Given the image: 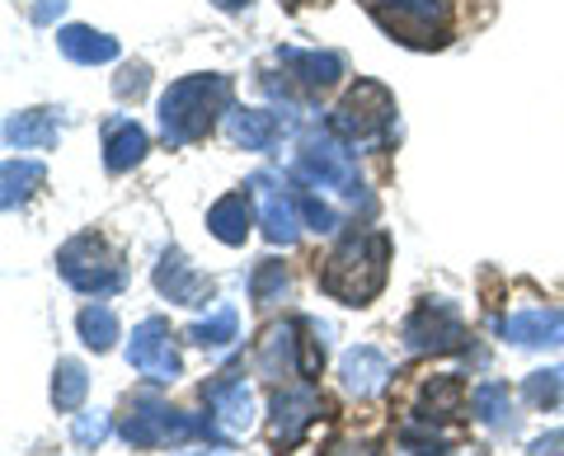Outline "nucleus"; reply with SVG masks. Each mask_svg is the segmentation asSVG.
Segmentation results:
<instances>
[{"label": "nucleus", "instance_id": "1", "mask_svg": "<svg viewBox=\"0 0 564 456\" xmlns=\"http://www.w3.org/2000/svg\"><path fill=\"white\" fill-rule=\"evenodd\" d=\"M386 264H391V240L381 231H352L325 259L321 287L344 306H372L377 292L386 287Z\"/></svg>", "mask_w": 564, "mask_h": 456}, {"label": "nucleus", "instance_id": "2", "mask_svg": "<svg viewBox=\"0 0 564 456\" xmlns=\"http://www.w3.org/2000/svg\"><path fill=\"white\" fill-rule=\"evenodd\" d=\"M231 109V76H184L161 95V132L170 146H193Z\"/></svg>", "mask_w": 564, "mask_h": 456}, {"label": "nucleus", "instance_id": "3", "mask_svg": "<svg viewBox=\"0 0 564 456\" xmlns=\"http://www.w3.org/2000/svg\"><path fill=\"white\" fill-rule=\"evenodd\" d=\"M391 122H395L391 90L377 85V80H358L339 104H334L329 132L339 137V142H348V146H377L381 137L391 132Z\"/></svg>", "mask_w": 564, "mask_h": 456}, {"label": "nucleus", "instance_id": "4", "mask_svg": "<svg viewBox=\"0 0 564 456\" xmlns=\"http://www.w3.org/2000/svg\"><path fill=\"white\" fill-rule=\"evenodd\" d=\"M296 174H302L311 188H329V193H339V198H348V203L367 198L362 180H358V165H352V155L344 151V142L329 128L302 137V146H296Z\"/></svg>", "mask_w": 564, "mask_h": 456}, {"label": "nucleus", "instance_id": "5", "mask_svg": "<svg viewBox=\"0 0 564 456\" xmlns=\"http://www.w3.org/2000/svg\"><path fill=\"white\" fill-rule=\"evenodd\" d=\"M118 433L128 447H170V443H188L193 433H217V424L212 419L198 424V419H188L184 410H170L155 395H132L128 419L118 424Z\"/></svg>", "mask_w": 564, "mask_h": 456}, {"label": "nucleus", "instance_id": "6", "mask_svg": "<svg viewBox=\"0 0 564 456\" xmlns=\"http://www.w3.org/2000/svg\"><path fill=\"white\" fill-rule=\"evenodd\" d=\"M57 269H62L66 283L76 292H85V296H109V292L122 287V259L99 236L66 240L62 254H57Z\"/></svg>", "mask_w": 564, "mask_h": 456}, {"label": "nucleus", "instance_id": "7", "mask_svg": "<svg viewBox=\"0 0 564 456\" xmlns=\"http://www.w3.org/2000/svg\"><path fill=\"white\" fill-rule=\"evenodd\" d=\"M377 24L400 43L437 47L447 29V0H372Z\"/></svg>", "mask_w": 564, "mask_h": 456}, {"label": "nucleus", "instance_id": "8", "mask_svg": "<svg viewBox=\"0 0 564 456\" xmlns=\"http://www.w3.org/2000/svg\"><path fill=\"white\" fill-rule=\"evenodd\" d=\"M128 362H132L147 381H155V386H165V381H174V377L184 372L180 348H174L170 325L161 321V315H147V321L132 329V339H128Z\"/></svg>", "mask_w": 564, "mask_h": 456}, {"label": "nucleus", "instance_id": "9", "mask_svg": "<svg viewBox=\"0 0 564 456\" xmlns=\"http://www.w3.org/2000/svg\"><path fill=\"white\" fill-rule=\"evenodd\" d=\"M466 344V325L452 302H429L404 321V348L410 354H456Z\"/></svg>", "mask_w": 564, "mask_h": 456}, {"label": "nucleus", "instance_id": "10", "mask_svg": "<svg viewBox=\"0 0 564 456\" xmlns=\"http://www.w3.org/2000/svg\"><path fill=\"white\" fill-rule=\"evenodd\" d=\"M254 193H259V213H263V236H269V245H292L296 236H302V203H296V193L282 184V174L273 170H259L254 174Z\"/></svg>", "mask_w": 564, "mask_h": 456}, {"label": "nucleus", "instance_id": "11", "mask_svg": "<svg viewBox=\"0 0 564 456\" xmlns=\"http://www.w3.org/2000/svg\"><path fill=\"white\" fill-rule=\"evenodd\" d=\"M155 292L170 296L174 306H207L212 283L203 273H193L188 254L180 250V245H170V250L161 254V264H155Z\"/></svg>", "mask_w": 564, "mask_h": 456}, {"label": "nucleus", "instance_id": "12", "mask_svg": "<svg viewBox=\"0 0 564 456\" xmlns=\"http://www.w3.org/2000/svg\"><path fill=\"white\" fill-rule=\"evenodd\" d=\"M321 414V395L311 386H288V391L273 395V443L292 447L296 437L311 428V419Z\"/></svg>", "mask_w": 564, "mask_h": 456}, {"label": "nucleus", "instance_id": "13", "mask_svg": "<svg viewBox=\"0 0 564 456\" xmlns=\"http://www.w3.org/2000/svg\"><path fill=\"white\" fill-rule=\"evenodd\" d=\"M207 400H212V424H217L221 437H240L254 428V395L245 381H217Z\"/></svg>", "mask_w": 564, "mask_h": 456}, {"label": "nucleus", "instance_id": "14", "mask_svg": "<svg viewBox=\"0 0 564 456\" xmlns=\"http://www.w3.org/2000/svg\"><path fill=\"white\" fill-rule=\"evenodd\" d=\"M259 372L263 377H306V362H302V339H296V325L282 321L273 329H263L259 339Z\"/></svg>", "mask_w": 564, "mask_h": 456}, {"label": "nucleus", "instance_id": "15", "mask_svg": "<svg viewBox=\"0 0 564 456\" xmlns=\"http://www.w3.org/2000/svg\"><path fill=\"white\" fill-rule=\"evenodd\" d=\"M499 335L518 348H551L564 344V311H513L499 321Z\"/></svg>", "mask_w": 564, "mask_h": 456}, {"label": "nucleus", "instance_id": "16", "mask_svg": "<svg viewBox=\"0 0 564 456\" xmlns=\"http://www.w3.org/2000/svg\"><path fill=\"white\" fill-rule=\"evenodd\" d=\"M147 128L132 118H109L104 122V165L109 174H128L132 165H141V155H147Z\"/></svg>", "mask_w": 564, "mask_h": 456}, {"label": "nucleus", "instance_id": "17", "mask_svg": "<svg viewBox=\"0 0 564 456\" xmlns=\"http://www.w3.org/2000/svg\"><path fill=\"white\" fill-rule=\"evenodd\" d=\"M339 377H344V386H348V395H358V400H367V395H377L386 381H391V362H386V354L381 348H348L344 354V362H339Z\"/></svg>", "mask_w": 564, "mask_h": 456}, {"label": "nucleus", "instance_id": "18", "mask_svg": "<svg viewBox=\"0 0 564 456\" xmlns=\"http://www.w3.org/2000/svg\"><path fill=\"white\" fill-rule=\"evenodd\" d=\"M273 57L288 66L292 80H302L306 90H329L344 76V57L339 52H302V47H278Z\"/></svg>", "mask_w": 564, "mask_h": 456}, {"label": "nucleus", "instance_id": "19", "mask_svg": "<svg viewBox=\"0 0 564 456\" xmlns=\"http://www.w3.org/2000/svg\"><path fill=\"white\" fill-rule=\"evenodd\" d=\"M57 137H62V122L47 109H24V113L6 118V146L10 151H47V146H57Z\"/></svg>", "mask_w": 564, "mask_h": 456}, {"label": "nucleus", "instance_id": "20", "mask_svg": "<svg viewBox=\"0 0 564 456\" xmlns=\"http://www.w3.org/2000/svg\"><path fill=\"white\" fill-rule=\"evenodd\" d=\"M226 132H231V142L245 151H273L282 137V118L269 109H236L226 118Z\"/></svg>", "mask_w": 564, "mask_h": 456}, {"label": "nucleus", "instance_id": "21", "mask_svg": "<svg viewBox=\"0 0 564 456\" xmlns=\"http://www.w3.org/2000/svg\"><path fill=\"white\" fill-rule=\"evenodd\" d=\"M57 47H62V57L80 62V66H99V62L118 57V39H109V33H99V29H85V24H66L57 33Z\"/></svg>", "mask_w": 564, "mask_h": 456}, {"label": "nucleus", "instance_id": "22", "mask_svg": "<svg viewBox=\"0 0 564 456\" xmlns=\"http://www.w3.org/2000/svg\"><path fill=\"white\" fill-rule=\"evenodd\" d=\"M250 221H254L250 198H245V193H226L221 203H212L207 231L217 236L221 245H245V236H250Z\"/></svg>", "mask_w": 564, "mask_h": 456}, {"label": "nucleus", "instance_id": "23", "mask_svg": "<svg viewBox=\"0 0 564 456\" xmlns=\"http://www.w3.org/2000/svg\"><path fill=\"white\" fill-rule=\"evenodd\" d=\"M43 180H47V170L39 161H6V170H0V207L14 213L20 203L33 198V188H39Z\"/></svg>", "mask_w": 564, "mask_h": 456}, {"label": "nucleus", "instance_id": "24", "mask_svg": "<svg viewBox=\"0 0 564 456\" xmlns=\"http://www.w3.org/2000/svg\"><path fill=\"white\" fill-rule=\"evenodd\" d=\"M470 405H475V414H480L485 428H508L513 424V395H508L503 381H480L475 386V395H470Z\"/></svg>", "mask_w": 564, "mask_h": 456}, {"label": "nucleus", "instance_id": "25", "mask_svg": "<svg viewBox=\"0 0 564 456\" xmlns=\"http://www.w3.org/2000/svg\"><path fill=\"white\" fill-rule=\"evenodd\" d=\"M85 391H90V372L76 358H62L57 372H52V405L57 410H80Z\"/></svg>", "mask_w": 564, "mask_h": 456}, {"label": "nucleus", "instance_id": "26", "mask_svg": "<svg viewBox=\"0 0 564 456\" xmlns=\"http://www.w3.org/2000/svg\"><path fill=\"white\" fill-rule=\"evenodd\" d=\"M240 335V315H236V306H217L207 315V321H198V325H188V339L198 344V348H226Z\"/></svg>", "mask_w": 564, "mask_h": 456}, {"label": "nucleus", "instance_id": "27", "mask_svg": "<svg viewBox=\"0 0 564 456\" xmlns=\"http://www.w3.org/2000/svg\"><path fill=\"white\" fill-rule=\"evenodd\" d=\"M76 329H80L85 348H95V354H109V348L118 344V315L109 306H85Z\"/></svg>", "mask_w": 564, "mask_h": 456}, {"label": "nucleus", "instance_id": "28", "mask_svg": "<svg viewBox=\"0 0 564 456\" xmlns=\"http://www.w3.org/2000/svg\"><path fill=\"white\" fill-rule=\"evenodd\" d=\"M522 400L536 410H555L564 405V367H551V372H532L522 386Z\"/></svg>", "mask_w": 564, "mask_h": 456}, {"label": "nucleus", "instance_id": "29", "mask_svg": "<svg viewBox=\"0 0 564 456\" xmlns=\"http://www.w3.org/2000/svg\"><path fill=\"white\" fill-rule=\"evenodd\" d=\"M282 292H288V269H282L278 259H263V264L250 273V296H254V306H273Z\"/></svg>", "mask_w": 564, "mask_h": 456}, {"label": "nucleus", "instance_id": "30", "mask_svg": "<svg viewBox=\"0 0 564 456\" xmlns=\"http://www.w3.org/2000/svg\"><path fill=\"white\" fill-rule=\"evenodd\" d=\"M423 410L437 414V419L456 414V410H462V381H456V377H437L429 391H423Z\"/></svg>", "mask_w": 564, "mask_h": 456}, {"label": "nucleus", "instance_id": "31", "mask_svg": "<svg viewBox=\"0 0 564 456\" xmlns=\"http://www.w3.org/2000/svg\"><path fill=\"white\" fill-rule=\"evenodd\" d=\"M296 203H302V221L311 226V231H321V236H329L334 231V226H339V217H334V207L329 203H321V198H315V193H296Z\"/></svg>", "mask_w": 564, "mask_h": 456}, {"label": "nucleus", "instance_id": "32", "mask_svg": "<svg viewBox=\"0 0 564 456\" xmlns=\"http://www.w3.org/2000/svg\"><path fill=\"white\" fill-rule=\"evenodd\" d=\"M70 437H76V447H99L104 437H109V414H104V410L80 414L76 428H70Z\"/></svg>", "mask_w": 564, "mask_h": 456}, {"label": "nucleus", "instance_id": "33", "mask_svg": "<svg viewBox=\"0 0 564 456\" xmlns=\"http://www.w3.org/2000/svg\"><path fill=\"white\" fill-rule=\"evenodd\" d=\"M147 66H141V62H132V66H122V72H118V80H113V95L118 99H137L141 90H147Z\"/></svg>", "mask_w": 564, "mask_h": 456}, {"label": "nucleus", "instance_id": "34", "mask_svg": "<svg viewBox=\"0 0 564 456\" xmlns=\"http://www.w3.org/2000/svg\"><path fill=\"white\" fill-rule=\"evenodd\" d=\"M532 456H564V428L536 437V443H532Z\"/></svg>", "mask_w": 564, "mask_h": 456}, {"label": "nucleus", "instance_id": "35", "mask_svg": "<svg viewBox=\"0 0 564 456\" xmlns=\"http://www.w3.org/2000/svg\"><path fill=\"white\" fill-rule=\"evenodd\" d=\"M66 10V0H43V6L39 10H33V24H52V20H57V14Z\"/></svg>", "mask_w": 564, "mask_h": 456}, {"label": "nucleus", "instance_id": "36", "mask_svg": "<svg viewBox=\"0 0 564 456\" xmlns=\"http://www.w3.org/2000/svg\"><path fill=\"white\" fill-rule=\"evenodd\" d=\"M334 456H377V452L362 447V443H339V447H334Z\"/></svg>", "mask_w": 564, "mask_h": 456}, {"label": "nucleus", "instance_id": "37", "mask_svg": "<svg viewBox=\"0 0 564 456\" xmlns=\"http://www.w3.org/2000/svg\"><path fill=\"white\" fill-rule=\"evenodd\" d=\"M212 6H217V10H231V14H236V10L250 6V0H212Z\"/></svg>", "mask_w": 564, "mask_h": 456}, {"label": "nucleus", "instance_id": "38", "mask_svg": "<svg viewBox=\"0 0 564 456\" xmlns=\"http://www.w3.org/2000/svg\"><path fill=\"white\" fill-rule=\"evenodd\" d=\"M282 6H302V0H282Z\"/></svg>", "mask_w": 564, "mask_h": 456}]
</instances>
